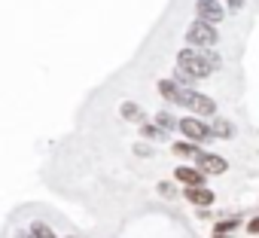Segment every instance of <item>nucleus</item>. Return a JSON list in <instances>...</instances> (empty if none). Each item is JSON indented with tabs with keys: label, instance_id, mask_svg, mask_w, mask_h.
I'll return each mask as SVG.
<instances>
[{
	"label": "nucleus",
	"instance_id": "1",
	"mask_svg": "<svg viewBox=\"0 0 259 238\" xmlns=\"http://www.w3.org/2000/svg\"><path fill=\"white\" fill-rule=\"evenodd\" d=\"M220 67H223V58L213 49L186 46L183 52H177V80H180V86H186L192 80H204V76L217 73Z\"/></svg>",
	"mask_w": 259,
	"mask_h": 238
},
{
	"label": "nucleus",
	"instance_id": "2",
	"mask_svg": "<svg viewBox=\"0 0 259 238\" xmlns=\"http://www.w3.org/2000/svg\"><path fill=\"white\" fill-rule=\"evenodd\" d=\"M159 95H162L168 104L195 110L198 116H213V113H217L213 98H207V95H201V92H195V89H186V86H180V83H174V80H159Z\"/></svg>",
	"mask_w": 259,
	"mask_h": 238
},
{
	"label": "nucleus",
	"instance_id": "3",
	"mask_svg": "<svg viewBox=\"0 0 259 238\" xmlns=\"http://www.w3.org/2000/svg\"><path fill=\"white\" fill-rule=\"evenodd\" d=\"M217 40H220V34L213 31V25H207V22H192L189 25V31H186V43L192 46V49H210V46H217Z\"/></svg>",
	"mask_w": 259,
	"mask_h": 238
},
{
	"label": "nucleus",
	"instance_id": "4",
	"mask_svg": "<svg viewBox=\"0 0 259 238\" xmlns=\"http://www.w3.org/2000/svg\"><path fill=\"white\" fill-rule=\"evenodd\" d=\"M180 132L189 138V144H204V141H210V138H213V129H210V126H204L201 119H195V116L180 119Z\"/></svg>",
	"mask_w": 259,
	"mask_h": 238
},
{
	"label": "nucleus",
	"instance_id": "5",
	"mask_svg": "<svg viewBox=\"0 0 259 238\" xmlns=\"http://www.w3.org/2000/svg\"><path fill=\"white\" fill-rule=\"evenodd\" d=\"M195 19L217 28L226 19V7L220 4V0H198V4H195Z\"/></svg>",
	"mask_w": 259,
	"mask_h": 238
},
{
	"label": "nucleus",
	"instance_id": "6",
	"mask_svg": "<svg viewBox=\"0 0 259 238\" xmlns=\"http://www.w3.org/2000/svg\"><path fill=\"white\" fill-rule=\"evenodd\" d=\"M195 168H201L204 174H223L229 168V162L223 156H217V153H201L198 162H195Z\"/></svg>",
	"mask_w": 259,
	"mask_h": 238
},
{
	"label": "nucleus",
	"instance_id": "7",
	"mask_svg": "<svg viewBox=\"0 0 259 238\" xmlns=\"http://www.w3.org/2000/svg\"><path fill=\"white\" fill-rule=\"evenodd\" d=\"M174 177L180 180V183H186V189H195V186H204V171L201 168H189V165H180L177 171H174Z\"/></svg>",
	"mask_w": 259,
	"mask_h": 238
},
{
	"label": "nucleus",
	"instance_id": "8",
	"mask_svg": "<svg viewBox=\"0 0 259 238\" xmlns=\"http://www.w3.org/2000/svg\"><path fill=\"white\" fill-rule=\"evenodd\" d=\"M186 202L198 205V208H210L217 202V195L207 189V186H195V189H186Z\"/></svg>",
	"mask_w": 259,
	"mask_h": 238
},
{
	"label": "nucleus",
	"instance_id": "9",
	"mask_svg": "<svg viewBox=\"0 0 259 238\" xmlns=\"http://www.w3.org/2000/svg\"><path fill=\"white\" fill-rule=\"evenodd\" d=\"M171 150H174V156H180V159H192V162H198V156L204 153V150H198L195 144H183V141H180V144H174Z\"/></svg>",
	"mask_w": 259,
	"mask_h": 238
},
{
	"label": "nucleus",
	"instance_id": "10",
	"mask_svg": "<svg viewBox=\"0 0 259 238\" xmlns=\"http://www.w3.org/2000/svg\"><path fill=\"white\" fill-rule=\"evenodd\" d=\"M156 126H159V129H165V132H174V129H180V123L174 119V113H168V110L156 113Z\"/></svg>",
	"mask_w": 259,
	"mask_h": 238
},
{
	"label": "nucleus",
	"instance_id": "11",
	"mask_svg": "<svg viewBox=\"0 0 259 238\" xmlns=\"http://www.w3.org/2000/svg\"><path fill=\"white\" fill-rule=\"evenodd\" d=\"M141 138H150V141H165L168 132L159 129V126H150V123H141Z\"/></svg>",
	"mask_w": 259,
	"mask_h": 238
},
{
	"label": "nucleus",
	"instance_id": "12",
	"mask_svg": "<svg viewBox=\"0 0 259 238\" xmlns=\"http://www.w3.org/2000/svg\"><path fill=\"white\" fill-rule=\"evenodd\" d=\"M210 129H213V138H235V126L229 119H217Z\"/></svg>",
	"mask_w": 259,
	"mask_h": 238
},
{
	"label": "nucleus",
	"instance_id": "13",
	"mask_svg": "<svg viewBox=\"0 0 259 238\" xmlns=\"http://www.w3.org/2000/svg\"><path fill=\"white\" fill-rule=\"evenodd\" d=\"M238 226H241L238 220H223V223H217V226H213V235H229V232H235Z\"/></svg>",
	"mask_w": 259,
	"mask_h": 238
},
{
	"label": "nucleus",
	"instance_id": "14",
	"mask_svg": "<svg viewBox=\"0 0 259 238\" xmlns=\"http://www.w3.org/2000/svg\"><path fill=\"white\" fill-rule=\"evenodd\" d=\"M31 235H34V238H58L46 223H34V226H31Z\"/></svg>",
	"mask_w": 259,
	"mask_h": 238
},
{
	"label": "nucleus",
	"instance_id": "15",
	"mask_svg": "<svg viewBox=\"0 0 259 238\" xmlns=\"http://www.w3.org/2000/svg\"><path fill=\"white\" fill-rule=\"evenodd\" d=\"M122 119H144L138 104H122Z\"/></svg>",
	"mask_w": 259,
	"mask_h": 238
},
{
	"label": "nucleus",
	"instance_id": "16",
	"mask_svg": "<svg viewBox=\"0 0 259 238\" xmlns=\"http://www.w3.org/2000/svg\"><path fill=\"white\" fill-rule=\"evenodd\" d=\"M135 153H138L141 159H150V156H153V147H147V144H138V147H135Z\"/></svg>",
	"mask_w": 259,
	"mask_h": 238
},
{
	"label": "nucleus",
	"instance_id": "17",
	"mask_svg": "<svg viewBox=\"0 0 259 238\" xmlns=\"http://www.w3.org/2000/svg\"><path fill=\"white\" fill-rule=\"evenodd\" d=\"M229 10H244V0H223Z\"/></svg>",
	"mask_w": 259,
	"mask_h": 238
},
{
	"label": "nucleus",
	"instance_id": "18",
	"mask_svg": "<svg viewBox=\"0 0 259 238\" xmlns=\"http://www.w3.org/2000/svg\"><path fill=\"white\" fill-rule=\"evenodd\" d=\"M247 232H253V235H259V217H253V220H250V226H247Z\"/></svg>",
	"mask_w": 259,
	"mask_h": 238
},
{
	"label": "nucleus",
	"instance_id": "19",
	"mask_svg": "<svg viewBox=\"0 0 259 238\" xmlns=\"http://www.w3.org/2000/svg\"><path fill=\"white\" fill-rule=\"evenodd\" d=\"M159 192H162V195H174V186H171V183H162Z\"/></svg>",
	"mask_w": 259,
	"mask_h": 238
},
{
	"label": "nucleus",
	"instance_id": "20",
	"mask_svg": "<svg viewBox=\"0 0 259 238\" xmlns=\"http://www.w3.org/2000/svg\"><path fill=\"white\" fill-rule=\"evenodd\" d=\"M16 238H34V235H25V232H16Z\"/></svg>",
	"mask_w": 259,
	"mask_h": 238
},
{
	"label": "nucleus",
	"instance_id": "21",
	"mask_svg": "<svg viewBox=\"0 0 259 238\" xmlns=\"http://www.w3.org/2000/svg\"><path fill=\"white\" fill-rule=\"evenodd\" d=\"M213 238H229V235H213Z\"/></svg>",
	"mask_w": 259,
	"mask_h": 238
},
{
	"label": "nucleus",
	"instance_id": "22",
	"mask_svg": "<svg viewBox=\"0 0 259 238\" xmlns=\"http://www.w3.org/2000/svg\"><path fill=\"white\" fill-rule=\"evenodd\" d=\"M70 238H73V235H70Z\"/></svg>",
	"mask_w": 259,
	"mask_h": 238
}]
</instances>
